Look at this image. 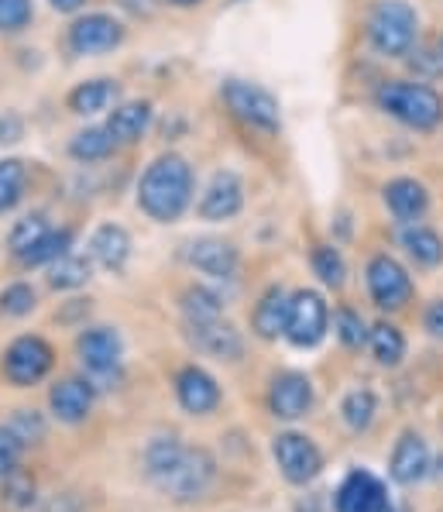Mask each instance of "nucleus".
<instances>
[{
	"label": "nucleus",
	"instance_id": "nucleus-29",
	"mask_svg": "<svg viewBox=\"0 0 443 512\" xmlns=\"http://www.w3.org/2000/svg\"><path fill=\"white\" fill-rule=\"evenodd\" d=\"M179 306L186 313V324H210V320L224 317V296L213 293L207 286H189L179 296Z\"/></svg>",
	"mask_w": 443,
	"mask_h": 512
},
{
	"label": "nucleus",
	"instance_id": "nucleus-45",
	"mask_svg": "<svg viewBox=\"0 0 443 512\" xmlns=\"http://www.w3.org/2000/svg\"><path fill=\"white\" fill-rule=\"evenodd\" d=\"M55 14H79L86 7V0H49Z\"/></svg>",
	"mask_w": 443,
	"mask_h": 512
},
{
	"label": "nucleus",
	"instance_id": "nucleus-14",
	"mask_svg": "<svg viewBox=\"0 0 443 512\" xmlns=\"http://www.w3.org/2000/svg\"><path fill=\"white\" fill-rule=\"evenodd\" d=\"M334 509L337 512H392V502H389L385 485L378 482L371 471L354 468L337 488Z\"/></svg>",
	"mask_w": 443,
	"mask_h": 512
},
{
	"label": "nucleus",
	"instance_id": "nucleus-26",
	"mask_svg": "<svg viewBox=\"0 0 443 512\" xmlns=\"http://www.w3.org/2000/svg\"><path fill=\"white\" fill-rule=\"evenodd\" d=\"M114 152H117V141L110 138L107 124H90V128L76 131V135L69 138V159L79 165L107 162Z\"/></svg>",
	"mask_w": 443,
	"mask_h": 512
},
{
	"label": "nucleus",
	"instance_id": "nucleus-3",
	"mask_svg": "<svg viewBox=\"0 0 443 512\" xmlns=\"http://www.w3.org/2000/svg\"><path fill=\"white\" fill-rule=\"evenodd\" d=\"M375 107L395 124L419 135H430L443 124V93L433 83L413 80V76H395L375 86Z\"/></svg>",
	"mask_w": 443,
	"mask_h": 512
},
{
	"label": "nucleus",
	"instance_id": "nucleus-1",
	"mask_svg": "<svg viewBox=\"0 0 443 512\" xmlns=\"http://www.w3.org/2000/svg\"><path fill=\"white\" fill-rule=\"evenodd\" d=\"M193 193H196V172L186 155L162 152L141 172L138 189H134V203L155 224H176L193 207Z\"/></svg>",
	"mask_w": 443,
	"mask_h": 512
},
{
	"label": "nucleus",
	"instance_id": "nucleus-16",
	"mask_svg": "<svg viewBox=\"0 0 443 512\" xmlns=\"http://www.w3.org/2000/svg\"><path fill=\"white\" fill-rule=\"evenodd\" d=\"M186 262L210 279H234L241 265V251L224 238H196L186 244Z\"/></svg>",
	"mask_w": 443,
	"mask_h": 512
},
{
	"label": "nucleus",
	"instance_id": "nucleus-24",
	"mask_svg": "<svg viewBox=\"0 0 443 512\" xmlns=\"http://www.w3.org/2000/svg\"><path fill=\"white\" fill-rule=\"evenodd\" d=\"M131 234L128 227L121 224H100L97 231L90 234V258L107 272H124L131 262Z\"/></svg>",
	"mask_w": 443,
	"mask_h": 512
},
{
	"label": "nucleus",
	"instance_id": "nucleus-37",
	"mask_svg": "<svg viewBox=\"0 0 443 512\" xmlns=\"http://www.w3.org/2000/svg\"><path fill=\"white\" fill-rule=\"evenodd\" d=\"M35 21V0H0V35H21Z\"/></svg>",
	"mask_w": 443,
	"mask_h": 512
},
{
	"label": "nucleus",
	"instance_id": "nucleus-20",
	"mask_svg": "<svg viewBox=\"0 0 443 512\" xmlns=\"http://www.w3.org/2000/svg\"><path fill=\"white\" fill-rule=\"evenodd\" d=\"M389 475H392V482H399V485H416L430 475V447H426V440L419 437V433L406 430L395 440Z\"/></svg>",
	"mask_w": 443,
	"mask_h": 512
},
{
	"label": "nucleus",
	"instance_id": "nucleus-41",
	"mask_svg": "<svg viewBox=\"0 0 443 512\" xmlns=\"http://www.w3.org/2000/svg\"><path fill=\"white\" fill-rule=\"evenodd\" d=\"M7 506L11 509H25V506H31V499H35V482L31 478H25V475H14L11 471V482H7Z\"/></svg>",
	"mask_w": 443,
	"mask_h": 512
},
{
	"label": "nucleus",
	"instance_id": "nucleus-4",
	"mask_svg": "<svg viewBox=\"0 0 443 512\" xmlns=\"http://www.w3.org/2000/svg\"><path fill=\"white\" fill-rule=\"evenodd\" d=\"M419 11L409 0H375L365 18V45L378 59H406L419 45Z\"/></svg>",
	"mask_w": 443,
	"mask_h": 512
},
{
	"label": "nucleus",
	"instance_id": "nucleus-44",
	"mask_svg": "<svg viewBox=\"0 0 443 512\" xmlns=\"http://www.w3.org/2000/svg\"><path fill=\"white\" fill-rule=\"evenodd\" d=\"M158 4H162V0H121V7L128 14H134V18H152L158 11Z\"/></svg>",
	"mask_w": 443,
	"mask_h": 512
},
{
	"label": "nucleus",
	"instance_id": "nucleus-22",
	"mask_svg": "<svg viewBox=\"0 0 443 512\" xmlns=\"http://www.w3.org/2000/svg\"><path fill=\"white\" fill-rule=\"evenodd\" d=\"M399 248L406 251V258L423 272H433L443 265V238L437 227L430 224H399Z\"/></svg>",
	"mask_w": 443,
	"mask_h": 512
},
{
	"label": "nucleus",
	"instance_id": "nucleus-21",
	"mask_svg": "<svg viewBox=\"0 0 443 512\" xmlns=\"http://www.w3.org/2000/svg\"><path fill=\"white\" fill-rule=\"evenodd\" d=\"M189 330V341L196 344V351L210 354V358L220 361H237L244 354V341H241V330L234 324H227L224 317L210 320V324H186Z\"/></svg>",
	"mask_w": 443,
	"mask_h": 512
},
{
	"label": "nucleus",
	"instance_id": "nucleus-39",
	"mask_svg": "<svg viewBox=\"0 0 443 512\" xmlns=\"http://www.w3.org/2000/svg\"><path fill=\"white\" fill-rule=\"evenodd\" d=\"M11 433L21 440V444H38L45 437V423L35 409H18L11 420Z\"/></svg>",
	"mask_w": 443,
	"mask_h": 512
},
{
	"label": "nucleus",
	"instance_id": "nucleus-40",
	"mask_svg": "<svg viewBox=\"0 0 443 512\" xmlns=\"http://www.w3.org/2000/svg\"><path fill=\"white\" fill-rule=\"evenodd\" d=\"M21 440L14 437L11 427H0V478H7L21 461Z\"/></svg>",
	"mask_w": 443,
	"mask_h": 512
},
{
	"label": "nucleus",
	"instance_id": "nucleus-27",
	"mask_svg": "<svg viewBox=\"0 0 443 512\" xmlns=\"http://www.w3.org/2000/svg\"><path fill=\"white\" fill-rule=\"evenodd\" d=\"M90 279H93V258L90 255H76V251H66V255L55 258V262L49 265V286L59 289V293H73V289H83Z\"/></svg>",
	"mask_w": 443,
	"mask_h": 512
},
{
	"label": "nucleus",
	"instance_id": "nucleus-38",
	"mask_svg": "<svg viewBox=\"0 0 443 512\" xmlns=\"http://www.w3.org/2000/svg\"><path fill=\"white\" fill-rule=\"evenodd\" d=\"M35 306H38V293L28 286V282H11V286L0 293V313H4V317H11V320L28 317Z\"/></svg>",
	"mask_w": 443,
	"mask_h": 512
},
{
	"label": "nucleus",
	"instance_id": "nucleus-9",
	"mask_svg": "<svg viewBox=\"0 0 443 512\" xmlns=\"http://www.w3.org/2000/svg\"><path fill=\"white\" fill-rule=\"evenodd\" d=\"M76 354L86 368V378L97 389V382H117V372H121V354H124V341L114 327H86L83 334L76 337Z\"/></svg>",
	"mask_w": 443,
	"mask_h": 512
},
{
	"label": "nucleus",
	"instance_id": "nucleus-2",
	"mask_svg": "<svg viewBox=\"0 0 443 512\" xmlns=\"http://www.w3.org/2000/svg\"><path fill=\"white\" fill-rule=\"evenodd\" d=\"M148 478L172 499H203L217 482V461L203 447H186L176 437H158L145 451Z\"/></svg>",
	"mask_w": 443,
	"mask_h": 512
},
{
	"label": "nucleus",
	"instance_id": "nucleus-48",
	"mask_svg": "<svg viewBox=\"0 0 443 512\" xmlns=\"http://www.w3.org/2000/svg\"><path fill=\"white\" fill-rule=\"evenodd\" d=\"M437 49H440V55H443V35L437 38Z\"/></svg>",
	"mask_w": 443,
	"mask_h": 512
},
{
	"label": "nucleus",
	"instance_id": "nucleus-7",
	"mask_svg": "<svg viewBox=\"0 0 443 512\" xmlns=\"http://www.w3.org/2000/svg\"><path fill=\"white\" fill-rule=\"evenodd\" d=\"M330 330V306L316 289H296L289 296V317H286V341L299 351L320 348Z\"/></svg>",
	"mask_w": 443,
	"mask_h": 512
},
{
	"label": "nucleus",
	"instance_id": "nucleus-23",
	"mask_svg": "<svg viewBox=\"0 0 443 512\" xmlns=\"http://www.w3.org/2000/svg\"><path fill=\"white\" fill-rule=\"evenodd\" d=\"M93 396H97V389L90 385V378H62V382L52 385L49 406H52L55 420L83 423L93 409Z\"/></svg>",
	"mask_w": 443,
	"mask_h": 512
},
{
	"label": "nucleus",
	"instance_id": "nucleus-31",
	"mask_svg": "<svg viewBox=\"0 0 443 512\" xmlns=\"http://www.w3.org/2000/svg\"><path fill=\"white\" fill-rule=\"evenodd\" d=\"M73 241H76L73 227H52V231L45 234V238L38 241L28 255H21L18 262L25 265V269H35V265H52L55 258H62L66 251H73Z\"/></svg>",
	"mask_w": 443,
	"mask_h": 512
},
{
	"label": "nucleus",
	"instance_id": "nucleus-15",
	"mask_svg": "<svg viewBox=\"0 0 443 512\" xmlns=\"http://www.w3.org/2000/svg\"><path fill=\"white\" fill-rule=\"evenodd\" d=\"M268 406L279 420H303L313 409V382L303 372H282L272 378Z\"/></svg>",
	"mask_w": 443,
	"mask_h": 512
},
{
	"label": "nucleus",
	"instance_id": "nucleus-35",
	"mask_svg": "<svg viewBox=\"0 0 443 512\" xmlns=\"http://www.w3.org/2000/svg\"><path fill=\"white\" fill-rule=\"evenodd\" d=\"M334 334H337V341L344 344L347 351H361L368 344L371 327L365 324V317H361L358 310H351V306H340V310L334 313Z\"/></svg>",
	"mask_w": 443,
	"mask_h": 512
},
{
	"label": "nucleus",
	"instance_id": "nucleus-13",
	"mask_svg": "<svg viewBox=\"0 0 443 512\" xmlns=\"http://www.w3.org/2000/svg\"><path fill=\"white\" fill-rule=\"evenodd\" d=\"M382 203L392 214L395 224H419L433 207V193L423 179L416 176H392L382 186Z\"/></svg>",
	"mask_w": 443,
	"mask_h": 512
},
{
	"label": "nucleus",
	"instance_id": "nucleus-11",
	"mask_svg": "<svg viewBox=\"0 0 443 512\" xmlns=\"http://www.w3.org/2000/svg\"><path fill=\"white\" fill-rule=\"evenodd\" d=\"M272 454H275V464H279L282 478L292 485H310L323 471L320 447H316L306 433H296V430L279 433L272 444Z\"/></svg>",
	"mask_w": 443,
	"mask_h": 512
},
{
	"label": "nucleus",
	"instance_id": "nucleus-42",
	"mask_svg": "<svg viewBox=\"0 0 443 512\" xmlns=\"http://www.w3.org/2000/svg\"><path fill=\"white\" fill-rule=\"evenodd\" d=\"M25 138V117L18 110H4L0 114V145H18Z\"/></svg>",
	"mask_w": 443,
	"mask_h": 512
},
{
	"label": "nucleus",
	"instance_id": "nucleus-30",
	"mask_svg": "<svg viewBox=\"0 0 443 512\" xmlns=\"http://www.w3.org/2000/svg\"><path fill=\"white\" fill-rule=\"evenodd\" d=\"M28 193V165L21 159H0V217L11 214Z\"/></svg>",
	"mask_w": 443,
	"mask_h": 512
},
{
	"label": "nucleus",
	"instance_id": "nucleus-34",
	"mask_svg": "<svg viewBox=\"0 0 443 512\" xmlns=\"http://www.w3.org/2000/svg\"><path fill=\"white\" fill-rule=\"evenodd\" d=\"M340 416H344V423L351 427L354 433H365L371 423H375L378 416V399L371 389H354L344 396V403H340Z\"/></svg>",
	"mask_w": 443,
	"mask_h": 512
},
{
	"label": "nucleus",
	"instance_id": "nucleus-33",
	"mask_svg": "<svg viewBox=\"0 0 443 512\" xmlns=\"http://www.w3.org/2000/svg\"><path fill=\"white\" fill-rule=\"evenodd\" d=\"M310 265H313V275L323 282L327 289H344L347 282V262L344 255H340L337 244H316L313 255H310Z\"/></svg>",
	"mask_w": 443,
	"mask_h": 512
},
{
	"label": "nucleus",
	"instance_id": "nucleus-28",
	"mask_svg": "<svg viewBox=\"0 0 443 512\" xmlns=\"http://www.w3.org/2000/svg\"><path fill=\"white\" fill-rule=\"evenodd\" d=\"M368 348L375 354V361L382 368H399L402 358H406V337H402V330L395 324H375L368 334Z\"/></svg>",
	"mask_w": 443,
	"mask_h": 512
},
{
	"label": "nucleus",
	"instance_id": "nucleus-17",
	"mask_svg": "<svg viewBox=\"0 0 443 512\" xmlns=\"http://www.w3.org/2000/svg\"><path fill=\"white\" fill-rule=\"evenodd\" d=\"M107 131L117 141V148H131L152 131L155 124V104L152 100H121L107 114Z\"/></svg>",
	"mask_w": 443,
	"mask_h": 512
},
{
	"label": "nucleus",
	"instance_id": "nucleus-46",
	"mask_svg": "<svg viewBox=\"0 0 443 512\" xmlns=\"http://www.w3.org/2000/svg\"><path fill=\"white\" fill-rule=\"evenodd\" d=\"M162 4H169V7H179V11H189V7H200L203 0H162Z\"/></svg>",
	"mask_w": 443,
	"mask_h": 512
},
{
	"label": "nucleus",
	"instance_id": "nucleus-36",
	"mask_svg": "<svg viewBox=\"0 0 443 512\" xmlns=\"http://www.w3.org/2000/svg\"><path fill=\"white\" fill-rule=\"evenodd\" d=\"M409 66V73H413V80H423V83H433L443 76V55L437 49V42L433 45H423L419 42L413 52L402 59Z\"/></svg>",
	"mask_w": 443,
	"mask_h": 512
},
{
	"label": "nucleus",
	"instance_id": "nucleus-19",
	"mask_svg": "<svg viewBox=\"0 0 443 512\" xmlns=\"http://www.w3.org/2000/svg\"><path fill=\"white\" fill-rule=\"evenodd\" d=\"M117 104H121V83H117L114 76H93V80L76 83L73 90L66 93V107L73 110L76 117L110 114Z\"/></svg>",
	"mask_w": 443,
	"mask_h": 512
},
{
	"label": "nucleus",
	"instance_id": "nucleus-6",
	"mask_svg": "<svg viewBox=\"0 0 443 512\" xmlns=\"http://www.w3.org/2000/svg\"><path fill=\"white\" fill-rule=\"evenodd\" d=\"M365 286H368V296L378 310L385 313H399L409 306L413 299L416 286H413V275H409L406 265L399 262L389 251H378V255L368 258L365 265Z\"/></svg>",
	"mask_w": 443,
	"mask_h": 512
},
{
	"label": "nucleus",
	"instance_id": "nucleus-25",
	"mask_svg": "<svg viewBox=\"0 0 443 512\" xmlns=\"http://www.w3.org/2000/svg\"><path fill=\"white\" fill-rule=\"evenodd\" d=\"M289 296L282 286H268L261 299L255 303V313H251V330L261 337V341H279L286 334V317H289Z\"/></svg>",
	"mask_w": 443,
	"mask_h": 512
},
{
	"label": "nucleus",
	"instance_id": "nucleus-32",
	"mask_svg": "<svg viewBox=\"0 0 443 512\" xmlns=\"http://www.w3.org/2000/svg\"><path fill=\"white\" fill-rule=\"evenodd\" d=\"M49 231H52V224H49V217H45L42 210L25 214L21 220H14L11 234H7V248H11L14 258H21V255H28V251L35 248V244L42 241Z\"/></svg>",
	"mask_w": 443,
	"mask_h": 512
},
{
	"label": "nucleus",
	"instance_id": "nucleus-8",
	"mask_svg": "<svg viewBox=\"0 0 443 512\" xmlns=\"http://www.w3.org/2000/svg\"><path fill=\"white\" fill-rule=\"evenodd\" d=\"M124 38H128V25L117 14L90 11V14H79L73 25H69L66 45L79 59H90V55H107L121 49Z\"/></svg>",
	"mask_w": 443,
	"mask_h": 512
},
{
	"label": "nucleus",
	"instance_id": "nucleus-12",
	"mask_svg": "<svg viewBox=\"0 0 443 512\" xmlns=\"http://www.w3.org/2000/svg\"><path fill=\"white\" fill-rule=\"evenodd\" d=\"M241 210H244V179L234 169L213 172L200 203H196V217L207 220V224H227Z\"/></svg>",
	"mask_w": 443,
	"mask_h": 512
},
{
	"label": "nucleus",
	"instance_id": "nucleus-18",
	"mask_svg": "<svg viewBox=\"0 0 443 512\" xmlns=\"http://www.w3.org/2000/svg\"><path fill=\"white\" fill-rule=\"evenodd\" d=\"M176 399L186 413L193 416H207L220 406V385L207 368L200 365H186L183 372L176 375Z\"/></svg>",
	"mask_w": 443,
	"mask_h": 512
},
{
	"label": "nucleus",
	"instance_id": "nucleus-47",
	"mask_svg": "<svg viewBox=\"0 0 443 512\" xmlns=\"http://www.w3.org/2000/svg\"><path fill=\"white\" fill-rule=\"evenodd\" d=\"M227 4H231V7H237V4H248V0H227Z\"/></svg>",
	"mask_w": 443,
	"mask_h": 512
},
{
	"label": "nucleus",
	"instance_id": "nucleus-43",
	"mask_svg": "<svg viewBox=\"0 0 443 512\" xmlns=\"http://www.w3.org/2000/svg\"><path fill=\"white\" fill-rule=\"evenodd\" d=\"M423 330L433 337V341H443V299H433L423 313Z\"/></svg>",
	"mask_w": 443,
	"mask_h": 512
},
{
	"label": "nucleus",
	"instance_id": "nucleus-10",
	"mask_svg": "<svg viewBox=\"0 0 443 512\" xmlns=\"http://www.w3.org/2000/svg\"><path fill=\"white\" fill-rule=\"evenodd\" d=\"M52 365H55L52 344L38 334L18 337V341H11L4 351V378L11 385H18V389H31V385H38L45 375L52 372Z\"/></svg>",
	"mask_w": 443,
	"mask_h": 512
},
{
	"label": "nucleus",
	"instance_id": "nucleus-5",
	"mask_svg": "<svg viewBox=\"0 0 443 512\" xmlns=\"http://www.w3.org/2000/svg\"><path fill=\"white\" fill-rule=\"evenodd\" d=\"M220 100L231 110L234 121H241L248 131H258V135H279L282 131V104L268 86L227 76L220 83Z\"/></svg>",
	"mask_w": 443,
	"mask_h": 512
}]
</instances>
